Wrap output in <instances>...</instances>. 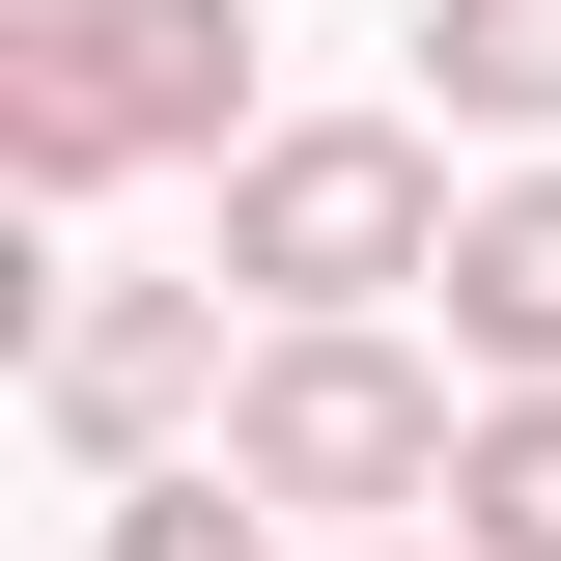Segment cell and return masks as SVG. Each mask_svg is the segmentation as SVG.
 I'll list each match as a JSON object with an SVG mask.
<instances>
[{
    "label": "cell",
    "instance_id": "1",
    "mask_svg": "<svg viewBox=\"0 0 561 561\" xmlns=\"http://www.w3.org/2000/svg\"><path fill=\"white\" fill-rule=\"evenodd\" d=\"M253 0H0V169L113 197V169H253Z\"/></svg>",
    "mask_w": 561,
    "mask_h": 561
},
{
    "label": "cell",
    "instance_id": "2",
    "mask_svg": "<svg viewBox=\"0 0 561 561\" xmlns=\"http://www.w3.org/2000/svg\"><path fill=\"white\" fill-rule=\"evenodd\" d=\"M449 113H280L253 169H225V280H253V337H309V309H421L449 280Z\"/></svg>",
    "mask_w": 561,
    "mask_h": 561
},
{
    "label": "cell",
    "instance_id": "3",
    "mask_svg": "<svg viewBox=\"0 0 561 561\" xmlns=\"http://www.w3.org/2000/svg\"><path fill=\"white\" fill-rule=\"evenodd\" d=\"M449 449H478V365H421L393 309H309V337H253V393H225V478L309 534V505H449Z\"/></svg>",
    "mask_w": 561,
    "mask_h": 561
},
{
    "label": "cell",
    "instance_id": "4",
    "mask_svg": "<svg viewBox=\"0 0 561 561\" xmlns=\"http://www.w3.org/2000/svg\"><path fill=\"white\" fill-rule=\"evenodd\" d=\"M225 280H57L28 309V421H57L84 478H169V449H225Z\"/></svg>",
    "mask_w": 561,
    "mask_h": 561
},
{
    "label": "cell",
    "instance_id": "5",
    "mask_svg": "<svg viewBox=\"0 0 561 561\" xmlns=\"http://www.w3.org/2000/svg\"><path fill=\"white\" fill-rule=\"evenodd\" d=\"M421 309H449V365H478V393H561V140H534V169H478V225H449V280H421Z\"/></svg>",
    "mask_w": 561,
    "mask_h": 561
},
{
    "label": "cell",
    "instance_id": "6",
    "mask_svg": "<svg viewBox=\"0 0 561 561\" xmlns=\"http://www.w3.org/2000/svg\"><path fill=\"white\" fill-rule=\"evenodd\" d=\"M421 84L449 140H561V0H421Z\"/></svg>",
    "mask_w": 561,
    "mask_h": 561
},
{
    "label": "cell",
    "instance_id": "7",
    "mask_svg": "<svg viewBox=\"0 0 561 561\" xmlns=\"http://www.w3.org/2000/svg\"><path fill=\"white\" fill-rule=\"evenodd\" d=\"M421 534H449V561H561V393H478V449H449Z\"/></svg>",
    "mask_w": 561,
    "mask_h": 561
},
{
    "label": "cell",
    "instance_id": "8",
    "mask_svg": "<svg viewBox=\"0 0 561 561\" xmlns=\"http://www.w3.org/2000/svg\"><path fill=\"white\" fill-rule=\"evenodd\" d=\"M84 561H280V505L225 478V449H169V478H113V534Z\"/></svg>",
    "mask_w": 561,
    "mask_h": 561
},
{
    "label": "cell",
    "instance_id": "9",
    "mask_svg": "<svg viewBox=\"0 0 561 561\" xmlns=\"http://www.w3.org/2000/svg\"><path fill=\"white\" fill-rule=\"evenodd\" d=\"M365 561H449V534H365Z\"/></svg>",
    "mask_w": 561,
    "mask_h": 561
}]
</instances>
